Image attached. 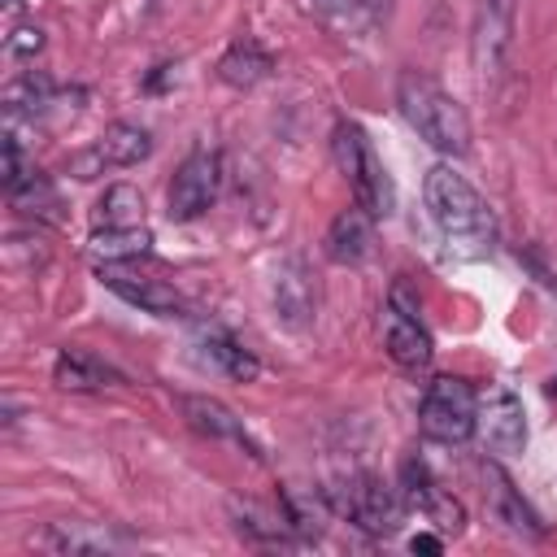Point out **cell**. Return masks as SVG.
I'll list each match as a JSON object with an SVG mask.
<instances>
[{
  "label": "cell",
  "mask_w": 557,
  "mask_h": 557,
  "mask_svg": "<svg viewBox=\"0 0 557 557\" xmlns=\"http://www.w3.org/2000/svg\"><path fill=\"white\" fill-rule=\"evenodd\" d=\"M309 4H313V9H322V13H335V9H344L348 0H309Z\"/></svg>",
  "instance_id": "obj_27"
},
{
  "label": "cell",
  "mask_w": 557,
  "mask_h": 557,
  "mask_svg": "<svg viewBox=\"0 0 557 557\" xmlns=\"http://www.w3.org/2000/svg\"><path fill=\"white\" fill-rule=\"evenodd\" d=\"M418 426L435 444H466L479 431V396H474V387L466 379L440 374L426 387L422 405H418Z\"/></svg>",
  "instance_id": "obj_4"
},
{
  "label": "cell",
  "mask_w": 557,
  "mask_h": 557,
  "mask_svg": "<svg viewBox=\"0 0 557 557\" xmlns=\"http://www.w3.org/2000/svg\"><path fill=\"white\" fill-rule=\"evenodd\" d=\"M422 200H426V213H431L435 231L444 235L448 252L487 257L496 248V213H492V205L453 165H431L426 170Z\"/></svg>",
  "instance_id": "obj_1"
},
{
  "label": "cell",
  "mask_w": 557,
  "mask_h": 557,
  "mask_svg": "<svg viewBox=\"0 0 557 557\" xmlns=\"http://www.w3.org/2000/svg\"><path fill=\"white\" fill-rule=\"evenodd\" d=\"M383 344H387V357L396 366H405V370H426L431 366V335L418 322V313H405V309H392L387 305Z\"/></svg>",
  "instance_id": "obj_15"
},
{
  "label": "cell",
  "mask_w": 557,
  "mask_h": 557,
  "mask_svg": "<svg viewBox=\"0 0 557 557\" xmlns=\"http://www.w3.org/2000/svg\"><path fill=\"white\" fill-rule=\"evenodd\" d=\"M513 48V0H474L470 17V57L474 70L492 83L505 70V57Z\"/></svg>",
  "instance_id": "obj_7"
},
{
  "label": "cell",
  "mask_w": 557,
  "mask_h": 557,
  "mask_svg": "<svg viewBox=\"0 0 557 557\" xmlns=\"http://www.w3.org/2000/svg\"><path fill=\"white\" fill-rule=\"evenodd\" d=\"M409 548H413V553H440V548H444V540L422 531V535H413V540H409Z\"/></svg>",
  "instance_id": "obj_26"
},
{
  "label": "cell",
  "mask_w": 557,
  "mask_h": 557,
  "mask_svg": "<svg viewBox=\"0 0 557 557\" xmlns=\"http://www.w3.org/2000/svg\"><path fill=\"white\" fill-rule=\"evenodd\" d=\"M487 479L496 483V487H492V500H496V518H500L509 531H518V535H522V531H527V535H540V531H544V527H540V518H535V513L527 509V500L513 492V483L505 479V470L487 466Z\"/></svg>",
  "instance_id": "obj_20"
},
{
  "label": "cell",
  "mask_w": 557,
  "mask_h": 557,
  "mask_svg": "<svg viewBox=\"0 0 557 557\" xmlns=\"http://www.w3.org/2000/svg\"><path fill=\"white\" fill-rule=\"evenodd\" d=\"M400 496H405V505L422 509L435 527H444V531H453V535L466 527V509L426 474L422 461H405V470H400Z\"/></svg>",
  "instance_id": "obj_12"
},
{
  "label": "cell",
  "mask_w": 557,
  "mask_h": 557,
  "mask_svg": "<svg viewBox=\"0 0 557 557\" xmlns=\"http://www.w3.org/2000/svg\"><path fill=\"white\" fill-rule=\"evenodd\" d=\"M335 509L348 513L370 535H396L400 518H405V496H400V487L383 483L379 474H357L335 492Z\"/></svg>",
  "instance_id": "obj_5"
},
{
  "label": "cell",
  "mask_w": 557,
  "mask_h": 557,
  "mask_svg": "<svg viewBox=\"0 0 557 557\" xmlns=\"http://www.w3.org/2000/svg\"><path fill=\"white\" fill-rule=\"evenodd\" d=\"M178 409H183V418H187L191 431H200V435H209V440H231V444H239L248 457H261V444L248 435L244 418H235L222 400H213V396H183Z\"/></svg>",
  "instance_id": "obj_13"
},
{
  "label": "cell",
  "mask_w": 557,
  "mask_h": 557,
  "mask_svg": "<svg viewBox=\"0 0 557 557\" xmlns=\"http://www.w3.org/2000/svg\"><path fill=\"white\" fill-rule=\"evenodd\" d=\"M44 544L57 548V553H100V548H109V535H87V531H78L70 522H57L44 535Z\"/></svg>",
  "instance_id": "obj_22"
},
{
  "label": "cell",
  "mask_w": 557,
  "mask_h": 557,
  "mask_svg": "<svg viewBox=\"0 0 557 557\" xmlns=\"http://www.w3.org/2000/svg\"><path fill=\"white\" fill-rule=\"evenodd\" d=\"M479 431H483L492 453H505V457L522 453L527 448V409H522V400L509 387H492L479 400Z\"/></svg>",
  "instance_id": "obj_11"
},
{
  "label": "cell",
  "mask_w": 557,
  "mask_h": 557,
  "mask_svg": "<svg viewBox=\"0 0 557 557\" xmlns=\"http://www.w3.org/2000/svg\"><path fill=\"white\" fill-rule=\"evenodd\" d=\"M52 379H57V387H65V392H100V387L117 383V370L104 366V361H100L96 352H87V348H61V352H57V366H52Z\"/></svg>",
  "instance_id": "obj_17"
},
{
  "label": "cell",
  "mask_w": 557,
  "mask_h": 557,
  "mask_svg": "<svg viewBox=\"0 0 557 557\" xmlns=\"http://www.w3.org/2000/svg\"><path fill=\"white\" fill-rule=\"evenodd\" d=\"M218 187H222V161L218 152H191L174 183H170V218L174 222H196L213 200H218Z\"/></svg>",
  "instance_id": "obj_8"
},
{
  "label": "cell",
  "mask_w": 557,
  "mask_h": 557,
  "mask_svg": "<svg viewBox=\"0 0 557 557\" xmlns=\"http://www.w3.org/2000/svg\"><path fill=\"white\" fill-rule=\"evenodd\" d=\"M518 261H527V265H531V270L540 274V283H544V287H557V270H548V265L540 261V252H535V248H527V252H518Z\"/></svg>",
  "instance_id": "obj_25"
},
{
  "label": "cell",
  "mask_w": 557,
  "mask_h": 557,
  "mask_svg": "<svg viewBox=\"0 0 557 557\" xmlns=\"http://www.w3.org/2000/svg\"><path fill=\"white\" fill-rule=\"evenodd\" d=\"M91 226L96 231H122V226H144V196L131 183H113L104 187V196L91 209Z\"/></svg>",
  "instance_id": "obj_18"
},
{
  "label": "cell",
  "mask_w": 557,
  "mask_h": 557,
  "mask_svg": "<svg viewBox=\"0 0 557 557\" xmlns=\"http://www.w3.org/2000/svg\"><path fill=\"white\" fill-rule=\"evenodd\" d=\"M200 357H205L218 374H226V379H235V383H252V379L261 374V361H257L235 335H226L222 326H209V331L200 335Z\"/></svg>",
  "instance_id": "obj_16"
},
{
  "label": "cell",
  "mask_w": 557,
  "mask_h": 557,
  "mask_svg": "<svg viewBox=\"0 0 557 557\" xmlns=\"http://www.w3.org/2000/svg\"><path fill=\"white\" fill-rule=\"evenodd\" d=\"M274 70L270 52L257 44V39H239L226 48V57L218 61V78L231 83V87H257L265 74Z\"/></svg>",
  "instance_id": "obj_19"
},
{
  "label": "cell",
  "mask_w": 557,
  "mask_h": 557,
  "mask_svg": "<svg viewBox=\"0 0 557 557\" xmlns=\"http://www.w3.org/2000/svg\"><path fill=\"white\" fill-rule=\"evenodd\" d=\"M274 318L287 331H305L318 318V278L300 257H287L274 274Z\"/></svg>",
  "instance_id": "obj_10"
},
{
  "label": "cell",
  "mask_w": 557,
  "mask_h": 557,
  "mask_svg": "<svg viewBox=\"0 0 557 557\" xmlns=\"http://www.w3.org/2000/svg\"><path fill=\"white\" fill-rule=\"evenodd\" d=\"M396 109L431 148H440L448 157H466L470 152V117L435 78H426L418 70H400Z\"/></svg>",
  "instance_id": "obj_2"
},
{
  "label": "cell",
  "mask_w": 557,
  "mask_h": 557,
  "mask_svg": "<svg viewBox=\"0 0 557 557\" xmlns=\"http://www.w3.org/2000/svg\"><path fill=\"white\" fill-rule=\"evenodd\" d=\"M39 48H44V30H39V26H13L9 39H4V52H9L13 61H30Z\"/></svg>",
  "instance_id": "obj_24"
},
{
  "label": "cell",
  "mask_w": 557,
  "mask_h": 557,
  "mask_svg": "<svg viewBox=\"0 0 557 557\" xmlns=\"http://www.w3.org/2000/svg\"><path fill=\"white\" fill-rule=\"evenodd\" d=\"M96 274H100V283H104L113 296H122L126 305H135V309H144V313L178 318V313L187 309V300H183L178 287H170V283H161V278H148V274H135V270L122 265V261H104Z\"/></svg>",
  "instance_id": "obj_9"
},
{
  "label": "cell",
  "mask_w": 557,
  "mask_h": 557,
  "mask_svg": "<svg viewBox=\"0 0 557 557\" xmlns=\"http://www.w3.org/2000/svg\"><path fill=\"white\" fill-rule=\"evenodd\" d=\"M148 152H152L148 126H139V122H113L91 148H83V152L70 157V174H74V178H96V174H104V170L139 165Z\"/></svg>",
  "instance_id": "obj_6"
},
{
  "label": "cell",
  "mask_w": 557,
  "mask_h": 557,
  "mask_svg": "<svg viewBox=\"0 0 557 557\" xmlns=\"http://www.w3.org/2000/svg\"><path fill=\"white\" fill-rule=\"evenodd\" d=\"M548 396H557V379H548Z\"/></svg>",
  "instance_id": "obj_28"
},
{
  "label": "cell",
  "mask_w": 557,
  "mask_h": 557,
  "mask_svg": "<svg viewBox=\"0 0 557 557\" xmlns=\"http://www.w3.org/2000/svg\"><path fill=\"white\" fill-rule=\"evenodd\" d=\"M4 191H17L30 174H35V165H26V157H22V144H17V135H4Z\"/></svg>",
  "instance_id": "obj_23"
},
{
  "label": "cell",
  "mask_w": 557,
  "mask_h": 557,
  "mask_svg": "<svg viewBox=\"0 0 557 557\" xmlns=\"http://www.w3.org/2000/svg\"><path fill=\"white\" fill-rule=\"evenodd\" d=\"M322 248H326V257L335 265H361L374 252V213L361 209V205L335 213V222L326 226Z\"/></svg>",
  "instance_id": "obj_14"
},
{
  "label": "cell",
  "mask_w": 557,
  "mask_h": 557,
  "mask_svg": "<svg viewBox=\"0 0 557 557\" xmlns=\"http://www.w3.org/2000/svg\"><path fill=\"white\" fill-rule=\"evenodd\" d=\"M331 148H335V165L344 170L357 205L370 209L374 218H387L396 209V187H392V178H387L370 135L357 122H339L335 135H331Z\"/></svg>",
  "instance_id": "obj_3"
},
{
  "label": "cell",
  "mask_w": 557,
  "mask_h": 557,
  "mask_svg": "<svg viewBox=\"0 0 557 557\" xmlns=\"http://www.w3.org/2000/svg\"><path fill=\"white\" fill-rule=\"evenodd\" d=\"M91 248H96L104 261H131V257H144V252L152 248V235H148V226L96 231V235H91Z\"/></svg>",
  "instance_id": "obj_21"
}]
</instances>
